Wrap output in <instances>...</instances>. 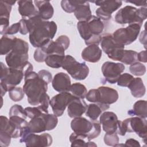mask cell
<instances>
[{
  "label": "cell",
  "mask_w": 147,
  "mask_h": 147,
  "mask_svg": "<svg viewBox=\"0 0 147 147\" xmlns=\"http://www.w3.org/2000/svg\"><path fill=\"white\" fill-rule=\"evenodd\" d=\"M52 85L53 89L59 93L69 92L71 86L70 78L64 72H58L54 76Z\"/></svg>",
  "instance_id": "cell-19"
},
{
  "label": "cell",
  "mask_w": 147,
  "mask_h": 147,
  "mask_svg": "<svg viewBox=\"0 0 147 147\" xmlns=\"http://www.w3.org/2000/svg\"><path fill=\"white\" fill-rule=\"evenodd\" d=\"M102 110L98 105L91 103L87 106L86 115L91 121H96L101 114Z\"/></svg>",
  "instance_id": "cell-33"
},
{
  "label": "cell",
  "mask_w": 147,
  "mask_h": 147,
  "mask_svg": "<svg viewBox=\"0 0 147 147\" xmlns=\"http://www.w3.org/2000/svg\"><path fill=\"white\" fill-rule=\"evenodd\" d=\"M34 5L38 10V16L43 20L51 18L54 13V9L48 1H34Z\"/></svg>",
  "instance_id": "cell-23"
},
{
  "label": "cell",
  "mask_w": 147,
  "mask_h": 147,
  "mask_svg": "<svg viewBox=\"0 0 147 147\" xmlns=\"http://www.w3.org/2000/svg\"><path fill=\"white\" fill-rule=\"evenodd\" d=\"M20 137V142L25 143L27 147L49 146L51 145L53 141L52 136L49 134H36L29 131L28 126L21 130Z\"/></svg>",
  "instance_id": "cell-8"
},
{
  "label": "cell",
  "mask_w": 147,
  "mask_h": 147,
  "mask_svg": "<svg viewBox=\"0 0 147 147\" xmlns=\"http://www.w3.org/2000/svg\"><path fill=\"white\" fill-rule=\"evenodd\" d=\"M104 142L105 144L108 146H115V145L119 143V137L117 133H106L104 136Z\"/></svg>",
  "instance_id": "cell-39"
},
{
  "label": "cell",
  "mask_w": 147,
  "mask_h": 147,
  "mask_svg": "<svg viewBox=\"0 0 147 147\" xmlns=\"http://www.w3.org/2000/svg\"><path fill=\"white\" fill-rule=\"evenodd\" d=\"M99 122L106 133H116L118 127V119L117 115L111 111H105L101 114Z\"/></svg>",
  "instance_id": "cell-18"
},
{
  "label": "cell",
  "mask_w": 147,
  "mask_h": 147,
  "mask_svg": "<svg viewBox=\"0 0 147 147\" xmlns=\"http://www.w3.org/2000/svg\"><path fill=\"white\" fill-rule=\"evenodd\" d=\"M96 6L100 7L98 8L95 13L98 18L101 20L108 21L111 18V14L118 9L122 5L121 1L117 0H106L91 1Z\"/></svg>",
  "instance_id": "cell-13"
},
{
  "label": "cell",
  "mask_w": 147,
  "mask_h": 147,
  "mask_svg": "<svg viewBox=\"0 0 147 147\" xmlns=\"http://www.w3.org/2000/svg\"><path fill=\"white\" fill-rule=\"evenodd\" d=\"M57 123V117L54 114L43 113L40 116L32 118L28 122V127L31 133H39L54 129Z\"/></svg>",
  "instance_id": "cell-7"
},
{
  "label": "cell",
  "mask_w": 147,
  "mask_h": 147,
  "mask_svg": "<svg viewBox=\"0 0 147 147\" xmlns=\"http://www.w3.org/2000/svg\"><path fill=\"white\" fill-rule=\"evenodd\" d=\"M70 91L74 96L80 99H83L87 93L86 86L80 83H75L71 84Z\"/></svg>",
  "instance_id": "cell-31"
},
{
  "label": "cell",
  "mask_w": 147,
  "mask_h": 147,
  "mask_svg": "<svg viewBox=\"0 0 147 147\" xmlns=\"http://www.w3.org/2000/svg\"><path fill=\"white\" fill-rule=\"evenodd\" d=\"M18 10L23 18H30L38 15V10L32 1H18Z\"/></svg>",
  "instance_id": "cell-22"
},
{
  "label": "cell",
  "mask_w": 147,
  "mask_h": 147,
  "mask_svg": "<svg viewBox=\"0 0 147 147\" xmlns=\"http://www.w3.org/2000/svg\"><path fill=\"white\" fill-rule=\"evenodd\" d=\"M141 44H142L144 45V47L146 48V30H143L140 35V38H139Z\"/></svg>",
  "instance_id": "cell-51"
},
{
  "label": "cell",
  "mask_w": 147,
  "mask_h": 147,
  "mask_svg": "<svg viewBox=\"0 0 147 147\" xmlns=\"http://www.w3.org/2000/svg\"><path fill=\"white\" fill-rule=\"evenodd\" d=\"M71 127L75 133L85 136L89 141L99 136L101 131L100 125L98 122H92L81 117L72 120Z\"/></svg>",
  "instance_id": "cell-6"
},
{
  "label": "cell",
  "mask_w": 147,
  "mask_h": 147,
  "mask_svg": "<svg viewBox=\"0 0 147 147\" xmlns=\"http://www.w3.org/2000/svg\"><path fill=\"white\" fill-rule=\"evenodd\" d=\"M102 51L98 45L91 44L86 47L82 52L81 55L83 60L90 63H96L102 57Z\"/></svg>",
  "instance_id": "cell-21"
},
{
  "label": "cell",
  "mask_w": 147,
  "mask_h": 147,
  "mask_svg": "<svg viewBox=\"0 0 147 147\" xmlns=\"http://www.w3.org/2000/svg\"><path fill=\"white\" fill-rule=\"evenodd\" d=\"M99 100L96 103L102 111L107 110L109 106L117 102L119 95L117 91L109 87L100 86L98 87Z\"/></svg>",
  "instance_id": "cell-17"
},
{
  "label": "cell",
  "mask_w": 147,
  "mask_h": 147,
  "mask_svg": "<svg viewBox=\"0 0 147 147\" xmlns=\"http://www.w3.org/2000/svg\"><path fill=\"white\" fill-rule=\"evenodd\" d=\"M33 56L36 61L38 63H42L45 61L46 54L41 48H37L34 51Z\"/></svg>",
  "instance_id": "cell-44"
},
{
  "label": "cell",
  "mask_w": 147,
  "mask_h": 147,
  "mask_svg": "<svg viewBox=\"0 0 147 147\" xmlns=\"http://www.w3.org/2000/svg\"><path fill=\"white\" fill-rule=\"evenodd\" d=\"M61 67L77 80H84L89 74V68L84 62L79 63L69 55L65 56Z\"/></svg>",
  "instance_id": "cell-9"
},
{
  "label": "cell",
  "mask_w": 147,
  "mask_h": 147,
  "mask_svg": "<svg viewBox=\"0 0 147 147\" xmlns=\"http://www.w3.org/2000/svg\"><path fill=\"white\" fill-rule=\"evenodd\" d=\"M86 99L90 102L98 103L99 100V91L98 89H91L86 95Z\"/></svg>",
  "instance_id": "cell-42"
},
{
  "label": "cell",
  "mask_w": 147,
  "mask_h": 147,
  "mask_svg": "<svg viewBox=\"0 0 147 147\" xmlns=\"http://www.w3.org/2000/svg\"><path fill=\"white\" fill-rule=\"evenodd\" d=\"M138 53L133 50H124L119 61L127 65H131L138 61Z\"/></svg>",
  "instance_id": "cell-32"
},
{
  "label": "cell",
  "mask_w": 147,
  "mask_h": 147,
  "mask_svg": "<svg viewBox=\"0 0 147 147\" xmlns=\"http://www.w3.org/2000/svg\"><path fill=\"white\" fill-rule=\"evenodd\" d=\"M124 146H141V145L138 141L133 138H129L126 141Z\"/></svg>",
  "instance_id": "cell-49"
},
{
  "label": "cell",
  "mask_w": 147,
  "mask_h": 147,
  "mask_svg": "<svg viewBox=\"0 0 147 147\" xmlns=\"http://www.w3.org/2000/svg\"><path fill=\"white\" fill-rule=\"evenodd\" d=\"M100 44L102 51L107 54L110 59L115 61H120L125 46L117 42L112 34L106 33L102 36Z\"/></svg>",
  "instance_id": "cell-10"
},
{
  "label": "cell",
  "mask_w": 147,
  "mask_h": 147,
  "mask_svg": "<svg viewBox=\"0 0 147 147\" xmlns=\"http://www.w3.org/2000/svg\"><path fill=\"white\" fill-rule=\"evenodd\" d=\"M39 76L43 79L44 81H45L48 84L51 82L52 80V74L50 72L48 71L45 70V69H42L38 71L37 73Z\"/></svg>",
  "instance_id": "cell-46"
},
{
  "label": "cell",
  "mask_w": 147,
  "mask_h": 147,
  "mask_svg": "<svg viewBox=\"0 0 147 147\" xmlns=\"http://www.w3.org/2000/svg\"><path fill=\"white\" fill-rule=\"evenodd\" d=\"M20 33L21 34L25 35L29 33L28 25L27 24V19L22 18L20 20Z\"/></svg>",
  "instance_id": "cell-47"
},
{
  "label": "cell",
  "mask_w": 147,
  "mask_h": 147,
  "mask_svg": "<svg viewBox=\"0 0 147 147\" xmlns=\"http://www.w3.org/2000/svg\"><path fill=\"white\" fill-rule=\"evenodd\" d=\"M71 146H97L93 142L89 141L85 136L78 135L74 132L69 136Z\"/></svg>",
  "instance_id": "cell-28"
},
{
  "label": "cell",
  "mask_w": 147,
  "mask_h": 147,
  "mask_svg": "<svg viewBox=\"0 0 147 147\" xmlns=\"http://www.w3.org/2000/svg\"><path fill=\"white\" fill-rule=\"evenodd\" d=\"M129 115H137L142 118H146V101L145 100H140L137 101L133 105V109L127 111Z\"/></svg>",
  "instance_id": "cell-27"
},
{
  "label": "cell",
  "mask_w": 147,
  "mask_h": 147,
  "mask_svg": "<svg viewBox=\"0 0 147 147\" xmlns=\"http://www.w3.org/2000/svg\"><path fill=\"white\" fill-rule=\"evenodd\" d=\"M11 10V5L8 4L5 1H0V17L10 18V13Z\"/></svg>",
  "instance_id": "cell-41"
},
{
  "label": "cell",
  "mask_w": 147,
  "mask_h": 147,
  "mask_svg": "<svg viewBox=\"0 0 147 147\" xmlns=\"http://www.w3.org/2000/svg\"><path fill=\"white\" fill-rule=\"evenodd\" d=\"M125 125L126 132L136 133L140 137L142 138L144 143L146 142V119L138 117L126 118L123 121Z\"/></svg>",
  "instance_id": "cell-14"
},
{
  "label": "cell",
  "mask_w": 147,
  "mask_h": 147,
  "mask_svg": "<svg viewBox=\"0 0 147 147\" xmlns=\"http://www.w3.org/2000/svg\"><path fill=\"white\" fill-rule=\"evenodd\" d=\"M11 136L7 133L0 131V146L1 147L8 146L11 141Z\"/></svg>",
  "instance_id": "cell-43"
},
{
  "label": "cell",
  "mask_w": 147,
  "mask_h": 147,
  "mask_svg": "<svg viewBox=\"0 0 147 147\" xmlns=\"http://www.w3.org/2000/svg\"><path fill=\"white\" fill-rule=\"evenodd\" d=\"M24 76L22 71L7 67L2 62L1 63V83L6 86L8 91L20 84Z\"/></svg>",
  "instance_id": "cell-12"
},
{
  "label": "cell",
  "mask_w": 147,
  "mask_h": 147,
  "mask_svg": "<svg viewBox=\"0 0 147 147\" xmlns=\"http://www.w3.org/2000/svg\"><path fill=\"white\" fill-rule=\"evenodd\" d=\"M137 59H138V61H140L142 63H146L147 62L146 51L145 50L139 52L137 55Z\"/></svg>",
  "instance_id": "cell-50"
},
{
  "label": "cell",
  "mask_w": 147,
  "mask_h": 147,
  "mask_svg": "<svg viewBox=\"0 0 147 147\" xmlns=\"http://www.w3.org/2000/svg\"><path fill=\"white\" fill-rule=\"evenodd\" d=\"M141 26L138 24H129L126 28L116 30L112 34L115 40L119 44L126 45L133 42L138 37Z\"/></svg>",
  "instance_id": "cell-11"
},
{
  "label": "cell",
  "mask_w": 147,
  "mask_h": 147,
  "mask_svg": "<svg viewBox=\"0 0 147 147\" xmlns=\"http://www.w3.org/2000/svg\"><path fill=\"white\" fill-rule=\"evenodd\" d=\"M126 2L131 3L136 5L138 6H142L143 7H146V1H125Z\"/></svg>",
  "instance_id": "cell-52"
},
{
  "label": "cell",
  "mask_w": 147,
  "mask_h": 147,
  "mask_svg": "<svg viewBox=\"0 0 147 147\" xmlns=\"http://www.w3.org/2000/svg\"><path fill=\"white\" fill-rule=\"evenodd\" d=\"M28 42L15 37L13 48L5 57L7 66L23 71L28 62Z\"/></svg>",
  "instance_id": "cell-4"
},
{
  "label": "cell",
  "mask_w": 147,
  "mask_h": 147,
  "mask_svg": "<svg viewBox=\"0 0 147 147\" xmlns=\"http://www.w3.org/2000/svg\"><path fill=\"white\" fill-rule=\"evenodd\" d=\"M74 13L75 16L79 21H86L92 16L90 4L88 2L85 1H79Z\"/></svg>",
  "instance_id": "cell-25"
},
{
  "label": "cell",
  "mask_w": 147,
  "mask_h": 147,
  "mask_svg": "<svg viewBox=\"0 0 147 147\" xmlns=\"http://www.w3.org/2000/svg\"><path fill=\"white\" fill-rule=\"evenodd\" d=\"M125 68V65L122 63L106 61L103 64L101 69L106 81L111 84H114L124 71Z\"/></svg>",
  "instance_id": "cell-16"
},
{
  "label": "cell",
  "mask_w": 147,
  "mask_h": 147,
  "mask_svg": "<svg viewBox=\"0 0 147 147\" xmlns=\"http://www.w3.org/2000/svg\"><path fill=\"white\" fill-rule=\"evenodd\" d=\"M25 92L20 87H14L9 91V96L14 102H19L24 97Z\"/></svg>",
  "instance_id": "cell-34"
},
{
  "label": "cell",
  "mask_w": 147,
  "mask_h": 147,
  "mask_svg": "<svg viewBox=\"0 0 147 147\" xmlns=\"http://www.w3.org/2000/svg\"><path fill=\"white\" fill-rule=\"evenodd\" d=\"M79 1L75 0H63L61 1V6L64 11L68 13H71L74 12Z\"/></svg>",
  "instance_id": "cell-36"
},
{
  "label": "cell",
  "mask_w": 147,
  "mask_h": 147,
  "mask_svg": "<svg viewBox=\"0 0 147 147\" xmlns=\"http://www.w3.org/2000/svg\"><path fill=\"white\" fill-rule=\"evenodd\" d=\"M20 32V22H16L10 26L4 35H13Z\"/></svg>",
  "instance_id": "cell-48"
},
{
  "label": "cell",
  "mask_w": 147,
  "mask_h": 147,
  "mask_svg": "<svg viewBox=\"0 0 147 147\" xmlns=\"http://www.w3.org/2000/svg\"><path fill=\"white\" fill-rule=\"evenodd\" d=\"M147 16L146 7L137 9L131 6H126L119 9L115 16V21L121 25L138 24L142 26Z\"/></svg>",
  "instance_id": "cell-5"
},
{
  "label": "cell",
  "mask_w": 147,
  "mask_h": 147,
  "mask_svg": "<svg viewBox=\"0 0 147 147\" xmlns=\"http://www.w3.org/2000/svg\"><path fill=\"white\" fill-rule=\"evenodd\" d=\"M65 55L60 54H51L47 56L45 59V64L49 67L59 68L61 67Z\"/></svg>",
  "instance_id": "cell-30"
},
{
  "label": "cell",
  "mask_w": 147,
  "mask_h": 147,
  "mask_svg": "<svg viewBox=\"0 0 147 147\" xmlns=\"http://www.w3.org/2000/svg\"><path fill=\"white\" fill-rule=\"evenodd\" d=\"M134 78L131 75L128 73H124L121 74L118 80L117 84L121 87H128L131 81L133 80Z\"/></svg>",
  "instance_id": "cell-38"
},
{
  "label": "cell",
  "mask_w": 147,
  "mask_h": 147,
  "mask_svg": "<svg viewBox=\"0 0 147 147\" xmlns=\"http://www.w3.org/2000/svg\"><path fill=\"white\" fill-rule=\"evenodd\" d=\"M127 88L130 89L131 95L135 98L143 96L146 92L145 86L140 78H134Z\"/></svg>",
  "instance_id": "cell-26"
},
{
  "label": "cell",
  "mask_w": 147,
  "mask_h": 147,
  "mask_svg": "<svg viewBox=\"0 0 147 147\" xmlns=\"http://www.w3.org/2000/svg\"><path fill=\"white\" fill-rule=\"evenodd\" d=\"M1 128L0 131L9 134L11 138H17L20 137V130L7 117L1 115L0 117Z\"/></svg>",
  "instance_id": "cell-24"
},
{
  "label": "cell",
  "mask_w": 147,
  "mask_h": 147,
  "mask_svg": "<svg viewBox=\"0 0 147 147\" xmlns=\"http://www.w3.org/2000/svg\"><path fill=\"white\" fill-rule=\"evenodd\" d=\"M23 90L27 96L28 103L32 106H38L46 98L48 83L42 79L37 73L31 71L24 75Z\"/></svg>",
  "instance_id": "cell-2"
},
{
  "label": "cell",
  "mask_w": 147,
  "mask_h": 147,
  "mask_svg": "<svg viewBox=\"0 0 147 147\" xmlns=\"http://www.w3.org/2000/svg\"><path fill=\"white\" fill-rule=\"evenodd\" d=\"M130 72L135 76H142L146 72V67L141 63L136 62L130 65Z\"/></svg>",
  "instance_id": "cell-35"
},
{
  "label": "cell",
  "mask_w": 147,
  "mask_h": 147,
  "mask_svg": "<svg viewBox=\"0 0 147 147\" xmlns=\"http://www.w3.org/2000/svg\"><path fill=\"white\" fill-rule=\"evenodd\" d=\"M29 41L33 47L40 48L52 40L57 32L54 21L42 20L38 15L27 19Z\"/></svg>",
  "instance_id": "cell-1"
},
{
  "label": "cell",
  "mask_w": 147,
  "mask_h": 147,
  "mask_svg": "<svg viewBox=\"0 0 147 147\" xmlns=\"http://www.w3.org/2000/svg\"><path fill=\"white\" fill-rule=\"evenodd\" d=\"M87 108V105L83 99L75 97L67 106L68 115L72 118L80 117L86 111Z\"/></svg>",
  "instance_id": "cell-20"
},
{
  "label": "cell",
  "mask_w": 147,
  "mask_h": 147,
  "mask_svg": "<svg viewBox=\"0 0 147 147\" xmlns=\"http://www.w3.org/2000/svg\"><path fill=\"white\" fill-rule=\"evenodd\" d=\"M27 117L32 119L34 117L41 115L43 113H45L40 107H27L25 108Z\"/></svg>",
  "instance_id": "cell-40"
},
{
  "label": "cell",
  "mask_w": 147,
  "mask_h": 147,
  "mask_svg": "<svg viewBox=\"0 0 147 147\" xmlns=\"http://www.w3.org/2000/svg\"><path fill=\"white\" fill-rule=\"evenodd\" d=\"M14 38L9 37L3 35L0 40V54L1 55H7L13 49L14 43Z\"/></svg>",
  "instance_id": "cell-29"
},
{
  "label": "cell",
  "mask_w": 147,
  "mask_h": 147,
  "mask_svg": "<svg viewBox=\"0 0 147 147\" xmlns=\"http://www.w3.org/2000/svg\"><path fill=\"white\" fill-rule=\"evenodd\" d=\"M75 98L69 92H60L53 96L49 101L53 114L57 117L61 116L69 102Z\"/></svg>",
  "instance_id": "cell-15"
},
{
  "label": "cell",
  "mask_w": 147,
  "mask_h": 147,
  "mask_svg": "<svg viewBox=\"0 0 147 147\" xmlns=\"http://www.w3.org/2000/svg\"><path fill=\"white\" fill-rule=\"evenodd\" d=\"M9 18L0 17V34H5L6 30L9 27Z\"/></svg>",
  "instance_id": "cell-45"
},
{
  "label": "cell",
  "mask_w": 147,
  "mask_h": 147,
  "mask_svg": "<svg viewBox=\"0 0 147 147\" xmlns=\"http://www.w3.org/2000/svg\"><path fill=\"white\" fill-rule=\"evenodd\" d=\"M77 28L81 37L87 45H98L100 42L105 25L102 21L96 16H91L86 21H79Z\"/></svg>",
  "instance_id": "cell-3"
},
{
  "label": "cell",
  "mask_w": 147,
  "mask_h": 147,
  "mask_svg": "<svg viewBox=\"0 0 147 147\" xmlns=\"http://www.w3.org/2000/svg\"><path fill=\"white\" fill-rule=\"evenodd\" d=\"M9 114V117L17 116L24 118L25 119H26L27 117L25 109H24L22 106L19 105H14L12 106L10 109Z\"/></svg>",
  "instance_id": "cell-37"
},
{
  "label": "cell",
  "mask_w": 147,
  "mask_h": 147,
  "mask_svg": "<svg viewBox=\"0 0 147 147\" xmlns=\"http://www.w3.org/2000/svg\"><path fill=\"white\" fill-rule=\"evenodd\" d=\"M5 2H6V3H7L8 4L11 5V6L13 5H14L15 3L16 2V1H9V0H5Z\"/></svg>",
  "instance_id": "cell-53"
}]
</instances>
